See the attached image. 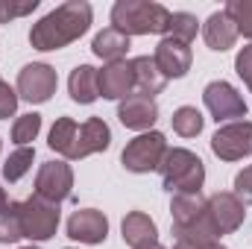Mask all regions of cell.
Returning a JSON list of instances; mask_svg holds the SVG:
<instances>
[{"label": "cell", "mask_w": 252, "mask_h": 249, "mask_svg": "<svg viewBox=\"0 0 252 249\" xmlns=\"http://www.w3.org/2000/svg\"><path fill=\"white\" fill-rule=\"evenodd\" d=\"M91 18H94L91 3H85V0H67L62 6H56L53 12H47L38 24H32L30 44L35 50H41V53L62 50L70 41H76L79 35L88 32Z\"/></svg>", "instance_id": "1"}, {"label": "cell", "mask_w": 252, "mask_h": 249, "mask_svg": "<svg viewBox=\"0 0 252 249\" xmlns=\"http://www.w3.org/2000/svg\"><path fill=\"white\" fill-rule=\"evenodd\" d=\"M170 18L173 12L153 0H118L112 6V27L124 35H167Z\"/></svg>", "instance_id": "2"}, {"label": "cell", "mask_w": 252, "mask_h": 249, "mask_svg": "<svg viewBox=\"0 0 252 249\" xmlns=\"http://www.w3.org/2000/svg\"><path fill=\"white\" fill-rule=\"evenodd\" d=\"M161 185L170 193H199L205 182V164L196 153H190L185 147H173L164 153L161 164Z\"/></svg>", "instance_id": "3"}, {"label": "cell", "mask_w": 252, "mask_h": 249, "mask_svg": "<svg viewBox=\"0 0 252 249\" xmlns=\"http://www.w3.org/2000/svg\"><path fill=\"white\" fill-rule=\"evenodd\" d=\"M164 153H167V138L161 132L150 129V132H141L138 138H132L124 147L121 164L129 173H153V170H158Z\"/></svg>", "instance_id": "4"}, {"label": "cell", "mask_w": 252, "mask_h": 249, "mask_svg": "<svg viewBox=\"0 0 252 249\" xmlns=\"http://www.w3.org/2000/svg\"><path fill=\"white\" fill-rule=\"evenodd\" d=\"M59 217H62L59 205L41 199L38 193L21 202V229H24V238L30 241H50L59 229Z\"/></svg>", "instance_id": "5"}, {"label": "cell", "mask_w": 252, "mask_h": 249, "mask_svg": "<svg viewBox=\"0 0 252 249\" xmlns=\"http://www.w3.org/2000/svg\"><path fill=\"white\" fill-rule=\"evenodd\" d=\"M202 100H205V109L211 112V118L217 124H226V121H244L247 118V103L244 97L238 94L235 85L217 79V82H208L205 91H202Z\"/></svg>", "instance_id": "6"}, {"label": "cell", "mask_w": 252, "mask_h": 249, "mask_svg": "<svg viewBox=\"0 0 252 249\" xmlns=\"http://www.w3.org/2000/svg\"><path fill=\"white\" fill-rule=\"evenodd\" d=\"M211 153L220 161H241V158L252 156V124L235 121V124L220 126L211 135Z\"/></svg>", "instance_id": "7"}, {"label": "cell", "mask_w": 252, "mask_h": 249, "mask_svg": "<svg viewBox=\"0 0 252 249\" xmlns=\"http://www.w3.org/2000/svg\"><path fill=\"white\" fill-rule=\"evenodd\" d=\"M59 88V76L50 64L32 62L18 73V97L27 103H47Z\"/></svg>", "instance_id": "8"}, {"label": "cell", "mask_w": 252, "mask_h": 249, "mask_svg": "<svg viewBox=\"0 0 252 249\" xmlns=\"http://www.w3.org/2000/svg\"><path fill=\"white\" fill-rule=\"evenodd\" d=\"M208 220L217 232V238L232 235L244 226L247 220V205L232 193V190H220L214 196H208Z\"/></svg>", "instance_id": "9"}, {"label": "cell", "mask_w": 252, "mask_h": 249, "mask_svg": "<svg viewBox=\"0 0 252 249\" xmlns=\"http://www.w3.org/2000/svg\"><path fill=\"white\" fill-rule=\"evenodd\" d=\"M73 190V170L64 161H44L35 176V193L47 202H62Z\"/></svg>", "instance_id": "10"}, {"label": "cell", "mask_w": 252, "mask_h": 249, "mask_svg": "<svg viewBox=\"0 0 252 249\" xmlns=\"http://www.w3.org/2000/svg\"><path fill=\"white\" fill-rule=\"evenodd\" d=\"M153 62H156V67L161 70V76H164V79H182V76L190 70L193 56H190L188 44H182V41H176V38L164 35V38L156 44Z\"/></svg>", "instance_id": "11"}, {"label": "cell", "mask_w": 252, "mask_h": 249, "mask_svg": "<svg viewBox=\"0 0 252 249\" xmlns=\"http://www.w3.org/2000/svg\"><path fill=\"white\" fill-rule=\"evenodd\" d=\"M106 235H109V220L97 208H79L67 220V238H73L79 244H91L94 247V244H103Z\"/></svg>", "instance_id": "12"}, {"label": "cell", "mask_w": 252, "mask_h": 249, "mask_svg": "<svg viewBox=\"0 0 252 249\" xmlns=\"http://www.w3.org/2000/svg\"><path fill=\"white\" fill-rule=\"evenodd\" d=\"M118 118L132 132H150L153 124L158 121V106H156L153 97L129 94L126 100H121V106H118Z\"/></svg>", "instance_id": "13"}, {"label": "cell", "mask_w": 252, "mask_h": 249, "mask_svg": "<svg viewBox=\"0 0 252 249\" xmlns=\"http://www.w3.org/2000/svg\"><path fill=\"white\" fill-rule=\"evenodd\" d=\"M97 82H100V97L103 100H126L135 91L132 64L129 62L106 64L103 70H97Z\"/></svg>", "instance_id": "14"}, {"label": "cell", "mask_w": 252, "mask_h": 249, "mask_svg": "<svg viewBox=\"0 0 252 249\" xmlns=\"http://www.w3.org/2000/svg\"><path fill=\"white\" fill-rule=\"evenodd\" d=\"M112 144V129L103 118H88L85 124L79 126V135H76V153H73V161L79 158H88L94 153H106Z\"/></svg>", "instance_id": "15"}, {"label": "cell", "mask_w": 252, "mask_h": 249, "mask_svg": "<svg viewBox=\"0 0 252 249\" xmlns=\"http://www.w3.org/2000/svg\"><path fill=\"white\" fill-rule=\"evenodd\" d=\"M208 211V199L202 193H173L170 214H173V232L188 229L196 220H202Z\"/></svg>", "instance_id": "16"}, {"label": "cell", "mask_w": 252, "mask_h": 249, "mask_svg": "<svg viewBox=\"0 0 252 249\" xmlns=\"http://www.w3.org/2000/svg\"><path fill=\"white\" fill-rule=\"evenodd\" d=\"M202 38H205V44H208L211 50H217V53L232 50L235 41H238V27L232 24V18H229L226 12H214V15L205 21V27H202Z\"/></svg>", "instance_id": "17"}, {"label": "cell", "mask_w": 252, "mask_h": 249, "mask_svg": "<svg viewBox=\"0 0 252 249\" xmlns=\"http://www.w3.org/2000/svg\"><path fill=\"white\" fill-rule=\"evenodd\" d=\"M121 232H124V241L132 249L158 241V229L150 220V214H144V211H129L124 217V223H121Z\"/></svg>", "instance_id": "18"}, {"label": "cell", "mask_w": 252, "mask_h": 249, "mask_svg": "<svg viewBox=\"0 0 252 249\" xmlns=\"http://www.w3.org/2000/svg\"><path fill=\"white\" fill-rule=\"evenodd\" d=\"M67 91H70V100H73V103L91 106V103L100 97L97 67H91V64H79V67H73V70H70V79H67Z\"/></svg>", "instance_id": "19"}, {"label": "cell", "mask_w": 252, "mask_h": 249, "mask_svg": "<svg viewBox=\"0 0 252 249\" xmlns=\"http://www.w3.org/2000/svg\"><path fill=\"white\" fill-rule=\"evenodd\" d=\"M129 64H132V76H135V88H138V94H144V97H156V94L164 91L167 79H164L161 70L156 67L153 56H135Z\"/></svg>", "instance_id": "20"}, {"label": "cell", "mask_w": 252, "mask_h": 249, "mask_svg": "<svg viewBox=\"0 0 252 249\" xmlns=\"http://www.w3.org/2000/svg\"><path fill=\"white\" fill-rule=\"evenodd\" d=\"M91 50H94V56H100L103 62H124L126 50H129V35H124L121 30H115V27H106L103 32H97L94 35V41H91Z\"/></svg>", "instance_id": "21"}, {"label": "cell", "mask_w": 252, "mask_h": 249, "mask_svg": "<svg viewBox=\"0 0 252 249\" xmlns=\"http://www.w3.org/2000/svg\"><path fill=\"white\" fill-rule=\"evenodd\" d=\"M76 135H79L76 121H70V118H59V121L53 124V129H50V141H47V147H50L53 153L64 156L67 161H73V153H76Z\"/></svg>", "instance_id": "22"}, {"label": "cell", "mask_w": 252, "mask_h": 249, "mask_svg": "<svg viewBox=\"0 0 252 249\" xmlns=\"http://www.w3.org/2000/svg\"><path fill=\"white\" fill-rule=\"evenodd\" d=\"M32 158H35V150H32V147H18V150L6 158V164H3V179H6V182L24 179V176L30 173V167H32Z\"/></svg>", "instance_id": "23"}, {"label": "cell", "mask_w": 252, "mask_h": 249, "mask_svg": "<svg viewBox=\"0 0 252 249\" xmlns=\"http://www.w3.org/2000/svg\"><path fill=\"white\" fill-rule=\"evenodd\" d=\"M170 124H173V132H176V135H182V138H196V135L202 132V115H199V109H193V106H182V109L173 112Z\"/></svg>", "instance_id": "24"}, {"label": "cell", "mask_w": 252, "mask_h": 249, "mask_svg": "<svg viewBox=\"0 0 252 249\" xmlns=\"http://www.w3.org/2000/svg\"><path fill=\"white\" fill-rule=\"evenodd\" d=\"M41 132V115L30 112V115H21L15 124H12V141L18 147H30Z\"/></svg>", "instance_id": "25"}, {"label": "cell", "mask_w": 252, "mask_h": 249, "mask_svg": "<svg viewBox=\"0 0 252 249\" xmlns=\"http://www.w3.org/2000/svg\"><path fill=\"white\" fill-rule=\"evenodd\" d=\"M24 238L21 229V202H9V208L0 214V244H15Z\"/></svg>", "instance_id": "26"}, {"label": "cell", "mask_w": 252, "mask_h": 249, "mask_svg": "<svg viewBox=\"0 0 252 249\" xmlns=\"http://www.w3.org/2000/svg\"><path fill=\"white\" fill-rule=\"evenodd\" d=\"M232 24L238 27V35L244 38H252V0H229L226 9H223Z\"/></svg>", "instance_id": "27"}, {"label": "cell", "mask_w": 252, "mask_h": 249, "mask_svg": "<svg viewBox=\"0 0 252 249\" xmlns=\"http://www.w3.org/2000/svg\"><path fill=\"white\" fill-rule=\"evenodd\" d=\"M196 30H199V24H196V18L190 15V12H173V18H170V38H176V41H182V44H190L193 38H196Z\"/></svg>", "instance_id": "28"}, {"label": "cell", "mask_w": 252, "mask_h": 249, "mask_svg": "<svg viewBox=\"0 0 252 249\" xmlns=\"http://www.w3.org/2000/svg\"><path fill=\"white\" fill-rule=\"evenodd\" d=\"M38 9V0H27V3H9V0H0V24H9L12 18H21V15H30Z\"/></svg>", "instance_id": "29"}, {"label": "cell", "mask_w": 252, "mask_h": 249, "mask_svg": "<svg viewBox=\"0 0 252 249\" xmlns=\"http://www.w3.org/2000/svg\"><path fill=\"white\" fill-rule=\"evenodd\" d=\"M244 205H252V164L244 167L238 176H235V190H232Z\"/></svg>", "instance_id": "30"}, {"label": "cell", "mask_w": 252, "mask_h": 249, "mask_svg": "<svg viewBox=\"0 0 252 249\" xmlns=\"http://www.w3.org/2000/svg\"><path fill=\"white\" fill-rule=\"evenodd\" d=\"M15 112H18V91L3 82L0 85V121H9Z\"/></svg>", "instance_id": "31"}, {"label": "cell", "mask_w": 252, "mask_h": 249, "mask_svg": "<svg viewBox=\"0 0 252 249\" xmlns=\"http://www.w3.org/2000/svg\"><path fill=\"white\" fill-rule=\"evenodd\" d=\"M235 70H238V76L250 85V91H252V44L238 53V59H235Z\"/></svg>", "instance_id": "32"}, {"label": "cell", "mask_w": 252, "mask_h": 249, "mask_svg": "<svg viewBox=\"0 0 252 249\" xmlns=\"http://www.w3.org/2000/svg\"><path fill=\"white\" fill-rule=\"evenodd\" d=\"M6 208H9V199H6V190H3V187H0V214H3V211H6Z\"/></svg>", "instance_id": "33"}, {"label": "cell", "mask_w": 252, "mask_h": 249, "mask_svg": "<svg viewBox=\"0 0 252 249\" xmlns=\"http://www.w3.org/2000/svg\"><path fill=\"white\" fill-rule=\"evenodd\" d=\"M138 249H164V247H161V244L156 241V244H147V247H138Z\"/></svg>", "instance_id": "34"}, {"label": "cell", "mask_w": 252, "mask_h": 249, "mask_svg": "<svg viewBox=\"0 0 252 249\" xmlns=\"http://www.w3.org/2000/svg\"><path fill=\"white\" fill-rule=\"evenodd\" d=\"M202 249H226L223 244H208V247H202Z\"/></svg>", "instance_id": "35"}, {"label": "cell", "mask_w": 252, "mask_h": 249, "mask_svg": "<svg viewBox=\"0 0 252 249\" xmlns=\"http://www.w3.org/2000/svg\"><path fill=\"white\" fill-rule=\"evenodd\" d=\"M170 249H193V247H188V244H176V247H170Z\"/></svg>", "instance_id": "36"}, {"label": "cell", "mask_w": 252, "mask_h": 249, "mask_svg": "<svg viewBox=\"0 0 252 249\" xmlns=\"http://www.w3.org/2000/svg\"><path fill=\"white\" fill-rule=\"evenodd\" d=\"M21 249H38V247H21Z\"/></svg>", "instance_id": "37"}, {"label": "cell", "mask_w": 252, "mask_h": 249, "mask_svg": "<svg viewBox=\"0 0 252 249\" xmlns=\"http://www.w3.org/2000/svg\"><path fill=\"white\" fill-rule=\"evenodd\" d=\"M0 85H3V79H0Z\"/></svg>", "instance_id": "38"}, {"label": "cell", "mask_w": 252, "mask_h": 249, "mask_svg": "<svg viewBox=\"0 0 252 249\" xmlns=\"http://www.w3.org/2000/svg\"><path fill=\"white\" fill-rule=\"evenodd\" d=\"M0 147H3V144H0Z\"/></svg>", "instance_id": "39"}]
</instances>
